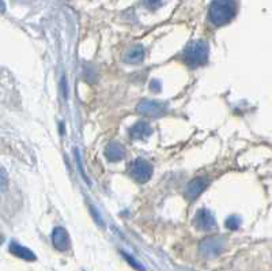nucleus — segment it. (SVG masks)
Here are the masks:
<instances>
[{
	"label": "nucleus",
	"instance_id": "nucleus-3",
	"mask_svg": "<svg viewBox=\"0 0 272 271\" xmlns=\"http://www.w3.org/2000/svg\"><path fill=\"white\" fill-rule=\"evenodd\" d=\"M154 168L144 158H136L129 164V175L137 183H147L152 176Z\"/></svg>",
	"mask_w": 272,
	"mask_h": 271
},
{
	"label": "nucleus",
	"instance_id": "nucleus-9",
	"mask_svg": "<svg viewBox=\"0 0 272 271\" xmlns=\"http://www.w3.org/2000/svg\"><path fill=\"white\" fill-rule=\"evenodd\" d=\"M105 156L109 161H120L125 157V149L119 142H110L105 149Z\"/></svg>",
	"mask_w": 272,
	"mask_h": 271
},
{
	"label": "nucleus",
	"instance_id": "nucleus-12",
	"mask_svg": "<svg viewBox=\"0 0 272 271\" xmlns=\"http://www.w3.org/2000/svg\"><path fill=\"white\" fill-rule=\"evenodd\" d=\"M144 59V48L142 45H136L132 49L128 50L127 56H125V62L127 63H132V64H137Z\"/></svg>",
	"mask_w": 272,
	"mask_h": 271
},
{
	"label": "nucleus",
	"instance_id": "nucleus-7",
	"mask_svg": "<svg viewBox=\"0 0 272 271\" xmlns=\"http://www.w3.org/2000/svg\"><path fill=\"white\" fill-rule=\"evenodd\" d=\"M223 243L219 237H210L201 243V252L207 256H215L222 251Z\"/></svg>",
	"mask_w": 272,
	"mask_h": 271
},
{
	"label": "nucleus",
	"instance_id": "nucleus-17",
	"mask_svg": "<svg viewBox=\"0 0 272 271\" xmlns=\"http://www.w3.org/2000/svg\"><path fill=\"white\" fill-rule=\"evenodd\" d=\"M151 90L159 92V90H161V83H159L158 80H152V82H151Z\"/></svg>",
	"mask_w": 272,
	"mask_h": 271
},
{
	"label": "nucleus",
	"instance_id": "nucleus-4",
	"mask_svg": "<svg viewBox=\"0 0 272 271\" xmlns=\"http://www.w3.org/2000/svg\"><path fill=\"white\" fill-rule=\"evenodd\" d=\"M137 112L150 117H161L167 112V107L164 102L154 100H144L137 105Z\"/></svg>",
	"mask_w": 272,
	"mask_h": 271
},
{
	"label": "nucleus",
	"instance_id": "nucleus-10",
	"mask_svg": "<svg viewBox=\"0 0 272 271\" xmlns=\"http://www.w3.org/2000/svg\"><path fill=\"white\" fill-rule=\"evenodd\" d=\"M152 134V128L149 123L139 122L136 123L132 128L129 129V135L134 139H147Z\"/></svg>",
	"mask_w": 272,
	"mask_h": 271
},
{
	"label": "nucleus",
	"instance_id": "nucleus-8",
	"mask_svg": "<svg viewBox=\"0 0 272 271\" xmlns=\"http://www.w3.org/2000/svg\"><path fill=\"white\" fill-rule=\"evenodd\" d=\"M52 240H53V245L58 248L59 251L68 250L70 247V237H68V232L61 226L55 228L53 233H52Z\"/></svg>",
	"mask_w": 272,
	"mask_h": 271
},
{
	"label": "nucleus",
	"instance_id": "nucleus-14",
	"mask_svg": "<svg viewBox=\"0 0 272 271\" xmlns=\"http://www.w3.org/2000/svg\"><path fill=\"white\" fill-rule=\"evenodd\" d=\"M144 4L150 10H158L162 6V0H144Z\"/></svg>",
	"mask_w": 272,
	"mask_h": 271
},
{
	"label": "nucleus",
	"instance_id": "nucleus-1",
	"mask_svg": "<svg viewBox=\"0 0 272 271\" xmlns=\"http://www.w3.org/2000/svg\"><path fill=\"white\" fill-rule=\"evenodd\" d=\"M237 14L236 0H214L208 8V18L214 26H225Z\"/></svg>",
	"mask_w": 272,
	"mask_h": 271
},
{
	"label": "nucleus",
	"instance_id": "nucleus-11",
	"mask_svg": "<svg viewBox=\"0 0 272 271\" xmlns=\"http://www.w3.org/2000/svg\"><path fill=\"white\" fill-rule=\"evenodd\" d=\"M10 252L14 254L15 256L25 259V260H36V255L26 247H23L18 243H11L10 244Z\"/></svg>",
	"mask_w": 272,
	"mask_h": 271
},
{
	"label": "nucleus",
	"instance_id": "nucleus-2",
	"mask_svg": "<svg viewBox=\"0 0 272 271\" xmlns=\"http://www.w3.org/2000/svg\"><path fill=\"white\" fill-rule=\"evenodd\" d=\"M184 60L192 68L206 64L208 62V44L201 40L188 44L184 50Z\"/></svg>",
	"mask_w": 272,
	"mask_h": 271
},
{
	"label": "nucleus",
	"instance_id": "nucleus-5",
	"mask_svg": "<svg viewBox=\"0 0 272 271\" xmlns=\"http://www.w3.org/2000/svg\"><path fill=\"white\" fill-rule=\"evenodd\" d=\"M208 187V180L206 177H196L194 178L188 187H186L185 195L189 200L197 199L201 193L204 192V190Z\"/></svg>",
	"mask_w": 272,
	"mask_h": 271
},
{
	"label": "nucleus",
	"instance_id": "nucleus-13",
	"mask_svg": "<svg viewBox=\"0 0 272 271\" xmlns=\"http://www.w3.org/2000/svg\"><path fill=\"white\" fill-rule=\"evenodd\" d=\"M240 225H241V218L240 217H237V215H231L230 218H227V221H226V226L231 230H236V229L240 228Z\"/></svg>",
	"mask_w": 272,
	"mask_h": 271
},
{
	"label": "nucleus",
	"instance_id": "nucleus-6",
	"mask_svg": "<svg viewBox=\"0 0 272 271\" xmlns=\"http://www.w3.org/2000/svg\"><path fill=\"white\" fill-rule=\"evenodd\" d=\"M195 225L196 228L200 230H211L215 228L216 222H215L214 215L211 214V211L207 208H201L196 213L195 217Z\"/></svg>",
	"mask_w": 272,
	"mask_h": 271
},
{
	"label": "nucleus",
	"instance_id": "nucleus-18",
	"mask_svg": "<svg viewBox=\"0 0 272 271\" xmlns=\"http://www.w3.org/2000/svg\"><path fill=\"white\" fill-rule=\"evenodd\" d=\"M0 10H3V1L0 0Z\"/></svg>",
	"mask_w": 272,
	"mask_h": 271
},
{
	"label": "nucleus",
	"instance_id": "nucleus-15",
	"mask_svg": "<svg viewBox=\"0 0 272 271\" xmlns=\"http://www.w3.org/2000/svg\"><path fill=\"white\" fill-rule=\"evenodd\" d=\"M7 187V175L3 169H0V190H4Z\"/></svg>",
	"mask_w": 272,
	"mask_h": 271
},
{
	"label": "nucleus",
	"instance_id": "nucleus-16",
	"mask_svg": "<svg viewBox=\"0 0 272 271\" xmlns=\"http://www.w3.org/2000/svg\"><path fill=\"white\" fill-rule=\"evenodd\" d=\"M124 256H125V259H127V260H128L129 263L132 264V266H134V267H136V269H137V270H140V271H143L144 269L143 267H142V266H140V264L137 263V262H136L135 259H134V257H131L129 256V255H127V254H124Z\"/></svg>",
	"mask_w": 272,
	"mask_h": 271
}]
</instances>
